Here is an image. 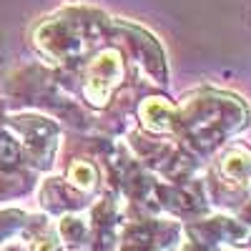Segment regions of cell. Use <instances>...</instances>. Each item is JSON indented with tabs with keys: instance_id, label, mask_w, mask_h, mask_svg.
I'll return each instance as SVG.
<instances>
[{
	"instance_id": "obj_15",
	"label": "cell",
	"mask_w": 251,
	"mask_h": 251,
	"mask_svg": "<svg viewBox=\"0 0 251 251\" xmlns=\"http://www.w3.org/2000/svg\"><path fill=\"white\" fill-rule=\"evenodd\" d=\"M0 251H25V249H20V246H10V249H0Z\"/></svg>"
},
{
	"instance_id": "obj_3",
	"label": "cell",
	"mask_w": 251,
	"mask_h": 251,
	"mask_svg": "<svg viewBox=\"0 0 251 251\" xmlns=\"http://www.w3.org/2000/svg\"><path fill=\"white\" fill-rule=\"evenodd\" d=\"M181 244V224L171 219H136L121 226L116 251H174Z\"/></svg>"
},
{
	"instance_id": "obj_6",
	"label": "cell",
	"mask_w": 251,
	"mask_h": 251,
	"mask_svg": "<svg viewBox=\"0 0 251 251\" xmlns=\"http://www.w3.org/2000/svg\"><path fill=\"white\" fill-rule=\"evenodd\" d=\"M123 58L116 50H100L86 68L83 96L93 106H106L116 86L123 80Z\"/></svg>"
},
{
	"instance_id": "obj_9",
	"label": "cell",
	"mask_w": 251,
	"mask_h": 251,
	"mask_svg": "<svg viewBox=\"0 0 251 251\" xmlns=\"http://www.w3.org/2000/svg\"><path fill=\"white\" fill-rule=\"evenodd\" d=\"M46 219H33L25 211H18V208H3L0 211V246L8 244L15 236H33L43 228Z\"/></svg>"
},
{
	"instance_id": "obj_2",
	"label": "cell",
	"mask_w": 251,
	"mask_h": 251,
	"mask_svg": "<svg viewBox=\"0 0 251 251\" xmlns=\"http://www.w3.org/2000/svg\"><path fill=\"white\" fill-rule=\"evenodd\" d=\"M111 30V23L100 13L86 8H68L46 23H40L33 33L35 48L55 63H75L98 40Z\"/></svg>"
},
{
	"instance_id": "obj_4",
	"label": "cell",
	"mask_w": 251,
	"mask_h": 251,
	"mask_svg": "<svg viewBox=\"0 0 251 251\" xmlns=\"http://www.w3.org/2000/svg\"><path fill=\"white\" fill-rule=\"evenodd\" d=\"M10 128L23 146V153L38 169H48L58 149V126L40 116H15L10 118Z\"/></svg>"
},
{
	"instance_id": "obj_1",
	"label": "cell",
	"mask_w": 251,
	"mask_h": 251,
	"mask_svg": "<svg viewBox=\"0 0 251 251\" xmlns=\"http://www.w3.org/2000/svg\"><path fill=\"white\" fill-rule=\"evenodd\" d=\"M143 126L156 133H176L196 153H208L244 128L249 121L246 106L226 93L203 91L188 96L178 108H171L161 98L143 103Z\"/></svg>"
},
{
	"instance_id": "obj_7",
	"label": "cell",
	"mask_w": 251,
	"mask_h": 251,
	"mask_svg": "<svg viewBox=\"0 0 251 251\" xmlns=\"http://www.w3.org/2000/svg\"><path fill=\"white\" fill-rule=\"evenodd\" d=\"M188 236L208 251L211 249L221 251V246H244L251 239L249 228L241 221L228 219V216H211L203 221H194L188 226Z\"/></svg>"
},
{
	"instance_id": "obj_5",
	"label": "cell",
	"mask_w": 251,
	"mask_h": 251,
	"mask_svg": "<svg viewBox=\"0 0 251 251\" xmlns=\"http://www.w3.org/2000/svg\"><path fill=\"white\" fill-rule=\"evenodd\" d=\"M111 28L121 38V43L126 46L128 55L143 68V73L149 75L153 83H166L169 71H166L163 48L158 46V40L153 35H149L143 28H136L131 23H111Z\"/></svg>"
},
{
	"instance_id": "obj_13",
	"label": "cell",
	"mask_w": 251,
	"mask_h": 251,
	"mask_svg": "<svg viewBox=\"0 0 251 251\" xmlns=\"http://www.w3.org/2000/svg\"><path fill=\"white\" fill-rule=\"evenodd\" d=\"M239 221H241L246 228H251V201L244 203V206L239 208Z\"/></svg>"
},
{
	"instance_id": "obj_10",
	"label": "cell",
	"mask_w": 251,
	"mask_h": 251,
	"mask_svg": "<svg viewBox=\"0 0 251 251\" xmlns=\"http://www.w3.org/2000/svg\"><path fill=\"white\" fill-rule=\"evenodd\" d=\"M58 236L71 249H83L91 244V224L78 214H66L58 221Z\"/></svg>"
},
{
	"instance_id": "obj_8",
	"label": "cell",
	"mask_w": 251,
	"mask_h": 251,
	"mask_svg": "<svg viewBox=\"0 0 251 251\" xmlns=\"http://www.w3.org/2000/svg\"><path fill=\"white\" fill-rule=\"evenodd\" d=\"M23 146L15 138V133L0 128V196H5L10 191H18L15 186V176L23 166Z\"/></svg>"
},
{
	"instance_id": "obj_11",
	"label": "cell",
	"mask_w": 251,
	"mask_h": 251,
	"mask_svg": "<svg viewBox=\"0 0 251 251\" xmlns=\"http://www.w3.org/2000/svg\"><path fill=\"white\" fill-rule=\"evenodd\" d=\"M96 183H98V171H96L93 163H88V161H73L71 163L68 186H73L80 194H86V191H93Z\"/></svg>"
},
{
	"instance_id": "obj_16",
	"label": "cell",
	"mask_w": 251,
	"mask_h": 251,
	"mask_svg": "<svg viewBox=\"0 0 251 251\" xmlns=\"http://www.w3.org/2000/svg\"><path fill=\"white\" fill-rule=\"evenodd\" d=\"M221 251H226V249H221Z\"/></svg>"
},
{
	"instance_id": "obj_12",
	"label": "cell",
	"mask_w": 251,
	"mask_h": 251,
	"mask_svg": "<svg viewBox=\"0 0 251 251\" xmlns=\"http://www.w3.org/2000/svg\"><path fill=\"white\" fill-rule=\"evenodd\" d=\"M30 251H63L58 236L53 231H48V226H43L38 234L30 236Z\"/></svg>"
},
{
	"instance_id": "obj_14",
	"label": "cell",
	"mask_w": 251,
	"mask_h": 251,
	"mask_svg": "<svg viewBox=\"0 0 251 251\" xmlns=\"http://www.w3.org/2000/svg\"><path fill=\"white\" fill-rule=\"evenodd\" d=\"M178 251H208V249H203L201 244H196V241H191V239H188V241H186V244H183Z\"/></svg>"
}]
</instances>
